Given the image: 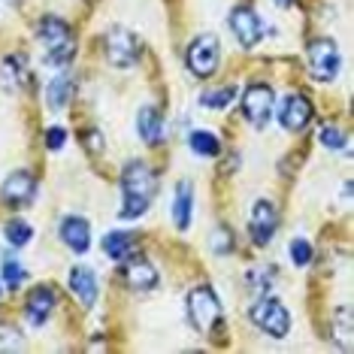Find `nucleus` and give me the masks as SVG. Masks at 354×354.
<instances>
[{
    "label": "nucleus",
    "instance_id": "obj_1",
    "mask_svg": "<svg viewBox=\"0 0 354 354\" xmlns=\"http://www.w3.org/2000/svg\"><path fill=\"white\" fill-rule=\"evenodd\" d=\"M158 194V176L146 160H131L122 170V218L133 221L149 212L151 200Z\"/></svg>",
    "mask_w": 354,
    "mask_h": 354
},
{
    "label": "nucleus",
    "instance_id": "obj_2",
    "mask_svg": "<svg viewBox=\"0 0 354 354\" xmlns=\"http://www.w3.org/2000/svg\"><path fill=\"white\" fill-rule=\"evenodd\" d=\"M37 37L43 43V58L49 67H67L76 55V34L58 15H43L37 25Z\"/></svg>",
    "mask_w": 354,
    "mask_h": 354
},
{
    "label": "nucleus",
    "instance_id": "obj_3",
    "mask_svg": "<svg viewBox=\"0 0 354 354\" xmlns=\"http://www.w3.org/2000/svg\"><path fill=\"white\" fill-rule=\"evenodd\" d=\"M185 309H188L191 327H194L200 336H212V330L218 327V321H221V300L212 288L209 285L191 288L188 300H185Z\"/></svg>",
    "mask_w": 354,
    "mask_h": 354
},
{
    "label": "nucleus",
    "instance_id": "obj_4",
    "mask_svg": "<svg viewBox=\"0 0 354 354\" xmlns=\"http://www.w3.org/2000/svg\"><path fill=\"white\" fill-rule=\"evenodd\" d=\"M248 318H252L254 327L270 333L272 339H285L288 330H291V312H288L285 303L276 300V297H261V300H254V306L248 309Z\"/></svg>",
    "mask_w": 354,
    "mask_h": 354
},
{
    "label": "nucleus",
    "instance_id": "obj_5",
    "mask_svg": "<svg viewBox=\"0 0 354 354\" xmlns=\"http://www.w3.org/2000/svg\"><path fill=\"white\" fill-rule=\"evenodd\" d=\"M306 64H309V76L315 79V82H333V79L339 76V64H342L339 46L327 37L312 39V43L306 46Z\"/></svg>",
    "mask_w": 354,
    "mask_h": 354
},
{
    "label": "nucleus",
    "instance_id": "obj_6",
    "mask_svg": "<svg viewBox=\"0 0 354 354\" xmlns=\"http://www.w3.org/2000/svg\"><path fill=\"white\" fill-rule=\"evenodd\" d=\"M185 64L197 79H209L221 64V43L215 34H200L191 39L188 52H185Z\"/></svg>",
    "mask_w": 354,
    "mask_h": 354
},
{
    "label": "nucleus",
    "instance_id": "obj_7",
    "mask_svg": "<svg viewBox=\"0 0 354 354\" xmlns=\"http://www.w3.org/2000/svg\"><path fill=\"white\" fill-rule=\"evenodd\" d=\"M103 49H106V61L112 67L118 70H131L136 67V61H140V39H136L127 28H112L106 34V43H103Z\"/></svg>",
    "mask_w": 354,
    "mask_h": 354
},
{
    "label": "nucleus",
    "instance_id": "obj_8",
    "mask_svg": "<svg viewBox=\"0 0 354 354\" xmlns=\"http://www.w3.org/2000/svg\"><path fill=\"white\" fill-rule=\"evenodd\" d=\"M272 106H276V94H272L270 85L254 82L243 91V115H245L248 124L267 127L270 115H272Z\"/></svg>",
    "mask_w": 354,
    "mask_h": 354
},
{
    "label": "nucleus",
    "instance_id": "obj_9",
    "mask_svg": "<svg viewBox=\"0 0 354 354\" xmlns=\"http://www.w3.org/2000/svg\"><path fill=\"white\" fill-rule=\"evenodd\" d=\"M230 30L243 49H254L263 39V21L257 19L252 6H233L230 10Z\"/></svg>",
    "mask_w": 354,
    "mask_h": 354
},
{
    "label": "nucleus",
    "instance_id": "obj_10",
    "mask_svg": "<svg viewBox=\"0 0 354 354\" xmlns=\"http://www.w3.org/2000/svg\"><path fill=\"white\" fill-rule=\"evenodd\" d=\"M279 230V212L270 200H254L252 215H248V233L254 245H270V239Z\"/></svg>",
    "mask_w": 354,
    "mask_h": 354
},
{
    "label": "nucleus",
    "instance_id": "obj_11",
    "mask_svg": "<svg viewBox=\"0 0 354 354\" xmlns=\"http://www.w3.org/2000/svg\"><path fill=\"white\" fill-rule=\"evenodd\" d=\"M122 279L131 291H155L158 281H160V272L155 263H149L146 257H136L131 254L124 261V270H122Z\"/></svg>",
    "mask_w": 354,
    "mask_h": 354
},
{
    "label": "nucleus",
    "instance_id": "obj_12",
    "mask_svg": "<svg viewBox=\"0 0 354 354\" xmlns=\"http://www.w3.org/2000/svg\"><path fill=\"white\" fill-rule=\"evenodd\" d=\"M0 197H3V203L10 206H28L30 200L37 197V179L30 176L28 170H15L3 179V185H0Z\"/></svg>",
    "mask_w": 354,
    "mask_h": 354
},
{
    "label": "nucleus",
    "instance_id": "obj_13",
    "mask_svg": "<svg viewBox=\"0 0 354 354\" xmlns=\"http://www.w3.org/2000/svg\"><path fill=\"white\" fill-rule=\"evenodd\" d=\"M309 122H312V103L303 94H288L279 106V124L288 133H300L309 127Z\"/></svg>",
    "mask_w": 354,
    "mask_h": 354
},
{
    "label": "nucleus",
    "instance_id": "obj_14",
    "mask_svg": "<svg viewBox=\"0 0 354 354\" xmlns=\"http://www.w3.org/2000/svg\"><path fill=\"white\" fill-rule=\"evenodd\" d=\"M61 243L70 248V252L76 254H85L88 248H91V224H88L82 215H67V218H61Z\"/></svg>",
    "mask_w": 354,
    "mask_h": 354
},
{
    "label": "nucleus",
    "instance_id": "obj_15",
    "mask_svg": "<svg viewBox=\"0 0 354 354\" xmlns=\"http://www.w3.org/2000/svg\"><path fill=\"white\" fill-rule=\"evenodd\" d=\"M55 291L49 285H37L34 291L28 294V300H25V318H28V324L30 327H43L46 321H49L52 315V309H55Z\"/></svg>",
    "mask_w": 354,
    "mask_h": 354
},
{
    "label": "nucleus",
    "instance_id": "obj_16",
    "mask_svg": "<svg viewBox=\"0 0 354 354\" xmlns=\"http://www.w3.org/2000/svg\"><path fill=\"white\" fill-rule=\"evenodd\" d=\"M67 281H70V291L79 297V303H82L85 309H91V306L97 303V276H94L91 267H82V263H79V267L70 270Z\"/></svg>",
    "mask_w": 354,
    "mask_h": 354
},
{
    "label": "nucleus",
    "instance_id": "obj_17",
    "mask_svg": "<svg viewBox=\"0 0 354 354\" xmlns=\"http://www.w3.org/2000/svg\"><path fill=\"white\" fill-rule=\"evenodd\" d=\"M191 212H194V185L179 182L176 185V197H173V224L176 230H188L191 227Z\"/></svg>",
    "mask_w": 354,
    "mask_h": 354
},
{
    "label": "nucleus",
    "instance_id": "obj_18",
    "mask_svg": "<svg viewBox=\"0 0 354 354\" xmlns=\"http://www.w3.org/2000/svg\"><path fill=\"white\" fill-rule=\"evenodd\" d=\"M136 133H140V140L146 146H158L160 142V136H164V118H160V112L155 106H142L136 112Z\"/></svg>",
    "mask_w": 354,
    "mask_h": 354
},
{
    "label": "nucleus",
    "instance_id": "obj_19",
    "mask_svg": "<svg viewBox=\"0 0 354 354\" xmlns=\"http://www.w3.org/2000/svg\"><path fill=\"white\" fill-rule=\"evenodd\" d=\"M73 91H76V79L70 73H61L55 76L49 82V91H46V103H49V109L61 112L70 106V100H73Z\"/></svg>",
    "mask_w": 354,
    "mask_h": 354
},
{
    "label": "nucleus",
    "instance_id": "obj_20",
    "mask_svg": "<svg viewBox=\"0 0 354 354\" xmlns=\"http://www.w3.org/2000/svg\"><path fill=\"white\" fill-rule=\"evenodd\" d=\"M103 252L112 261H127V257L133 254V233L127 230H112L103 236Z\"/></svg>",
    "mask_w": 354,
    "mask_h": 354
},
{
    "label": "nucleus",
    "instance_id": "obj_21",
    "mask_svg": "<svg viewBox=\"0 0 354 354\" xmlns=\"http://www.w3.org/2000/svg\"><path fill=\"white\" fill-rule=\"evenodd\" d=\"M25 73V58H3V64H0V82H3L6 91H21Z\"/></svg>",
    "mask_w": 354,
    "mask_h": 354
},
{
    "label": "nucleus",
    "instance_id": "obj_22",
    "mask_svg": "<svg viewBox=\"0 0 354 354\" xmlns=\"http://www.w3.org/2000/svg\"><path fill=\"white\" fill-rule=\"evenodd\" d=\"M351 333H354V315L348 306H339L333 312V339L342 345L345 351H351Z\"/></svg>",
    "mask_w": 354,
    "mask_h": 354
},
{
    "label": "nucleus",
    "instance_id": "obj_23",
    "mask_svg": "<svg viewBox=\"0 0 354 354\" xmlns=\"http://www.w3.org/2000/svg\"><path fill=\"white\" fill-rule=\"evenodd\" d=\"M188 146L200 158H218L221 155V142H218V136H215L212 131H194L188 136Z\"/></svg>",
    "mask_w": 354,
    "mask_h": 354
},
{
    "label": "nucleus",
    "instance_id": "obj_24",
    "mask_svg": "<svg viewBox=\"0 0 354 354\" xmlns=\"http://www.w3.org/2000/svg\"><path fill=\"white\" fill-rule=\"evenodd\" d=\"M236 91L239 88H233V85L215 88V91H203L200 94V103H203L206 109H224V106H230V103L236 100Z\"/></svg>",
    "mask_w": 354,
    "mask_h": 354
},
{
    "label": "nucleus",
    "instance_id": "obj_25",
    "mask_svg": "<svg viewBox=\"0 0 354 354\" xmlns=\"http://www.w3.org/2000/svg\"><path fill=\"white\" fill-rule=\"evenodd\" d=\"M6 239H10V245H28L30 243V236H34V230H30V224L25 218H12V221H6Z\"/></svg>",
    "mask_w": 354,
    "mask_h": 354
},
{
    "label": "nucleus",
    "instance_id": "obj_26",
    "mask_svg": "<svg viewBox=\"0 0 354 354\" xmlns=\"http://www.w3.org/2000/svg\"><path fill=\"white\" fill-rule=\"evenodd\" d=\"M288 252H291V261L297 263V267H309L312 257H315V248H312L309 239H291V245H288Z\"/></svg>",
    "mask_w": 354,
    "mask_h": 354
},
{
    "label": "nucleus",
    "instance_id": "obj_27",
    "mask_svg": "<svg viewBox=\"0 0 354 354\" xmlns=\"http://www.w3.org/2000/svg\"><path fill=\"white\" fill-rule=\"evenodd\" d=\"M25 276H28L25 267H21L19 261H12V257H6V261H3V285L15 291V288H19L21 281H25Z\"/></svg>",
    "mask_w": 354,
    "mask_h": 354
},
{
    "label": "nucleus",
    "instance_id": "obj_28",
    "mask_svg": "<svg viewBox=\"0 0 354 354\" xmlns=\"http://www.w3.org/2000/svg\"><path fill=\"white\" fill-rule=\"evenodd\" d=\"M321 146L339 151V149L348 146V140H345V133L339 131V127H324V131H321Z\"/></svg>",
    "mask_w": 354,
    "mask_h": 354
},
{
    "label": "nucleus",
    "instance_id": "obj_29",
    "mask_svg": "<svg viewBox=\"0 0 354 354\" xmlns=\"http://www.w3.org/2000/svg\"><path fill=\"white\" fill-rule=\"evenodd\" d=\"M64 142H67V131H64V127H49V131H46V149L58 151V149H64Z\"/></svg>",
    "mask_w": 354,
    "mask_h": 354
},
{
    "label": "nucleus",
    "instance_id": "obj_30",
    "mask_svg": "<svg viewBox=\"0 0 354 354\" xmlns=\"http://www.w3.org/2000/svg\"><path fill=\"white\" fill-rule=\"evenodd\" d=\"M212 248H215L218 254H224V252L230 248V239H227V230H224V227L218 230V239H215V245H212Z\"/></svg>",
    "mask_w": 354,
    "mask_h": 354
},
{
    "label": "nucleus",
    "instance_id": "obj_31",
    "mask_svg": "<svg viewBox=\"0 0 354 354\" xmlns=\"http://www.w3.org/2000/svg\"><path fill=\"white\" fill-rule=\"evenodd\" d=\"M88 149H94V151H100V149H103V142H100V133H97V131L88 133Z\"/></svg>",
    "mask_w": 354,
    "mask_h": 354
},
{
    "label": "nucleus",
    "instance_id": "obj_32",
    "mask_svg": "<svg viewBox=\"0 0 354 354\" xmlns=\"http://www.w3.org/2000/svg\"><path fill=\"white\" fill-rule=\"evenodd\" d=\"M294 0H276V6H291Z\"/></svg>",
    "mask_w": 354,
    "mask_h": 354
},
{
    "label": "nucleus",
    "instance_id": "obj_33",
    "mask_svg": "<svg viewBox=\"0 0 354 354\" xmlns=\"http://www.w3.org/2000/svg\"><path fill=\"white\" fill-rule=\"evenodd\" d=\"M0 294H3V288H0Z\"/></svg>",
    "mask_w": 354,
    "mask_h": 354
}]
</instances>
